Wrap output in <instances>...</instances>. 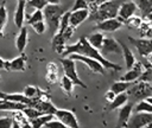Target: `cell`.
<instances>
[{"label":"cell","instance_id":"1","mask_svg":"<svg viewBox=\"0 0 152 128\" xmlns=\"http://www.w3.org/2000/svg\"><path fill=\"white\" fill-rule=\"evenodd\" d=\"M71 53H78V55H83V56H87V57H90V58H94L96 60H99L106 69L108 70H114V71H120L122 68L121 65L119 64H115L114 62H110L108 60L101 52L100 50L95 49L89 41H88V38L86 37H81L75 44H71V45H66L65 46V50L63 52V57H68L69 55Z\"/></svg>","mask_w":152,"mask_h":128},{"label":"cell","instance_id":"2","mask_svg":"<svg viewBox=\"0 0 152 128\" xmlns=\"http://www.w3.org/2000/svg\"><path fill=\"white\" fill-rule=\"evenodd\" d=\"M121 4H122V0H109V1H106V2L101 4L96 9L90 12L88 19L90 21L99 23V21H102L104 19L116 18L118 11H119V7H120Z\"/></svg>","mask_w":152,"mask_h":128},{"label":"cell","instance_id":"3","mask_svg":"<svg viewBox=\"0 0 152 128\" xmlns=\"http://www.w3.org/2000/svg\"><path fill=\"white\" fill-rule=\"evenodd\" d=\"M65 11H66L65 7L59 4H48L44 7V9H43L44 20H45L48 30L51 34H55L58 31L61 18Z\"/></svg>","mask_w":152,"mask_h":128},{"label":"cell","instance_id":"4","mask_svg":"<svg viewBox=\"0 0 152 128\" xmlns=\"http://www.w3.org/2000/svg\"><path fill=\"white\" fill-rule=\"evenodd\" d=\"M127 94L128 97L133 101L139 102L141 100H145L152 95V83L138 79V82H135L134 84L132 83L131 88L127 90Z\"/></svg>","mask_w":152,"mask_h":128},{"label":"cell","instance_id":"5","mask_svg":"<svg viewBox=\"0 0 152 128\" xmlns=\"http://www.w3.org/2000/svg\"><path fill=\"white\" fill-rule=\"evenodd\" d=\"M59 62H61V64H62L64 75H65L66 77H69L76 85L87 89V85H86V84L81 81V78L78 77V73H77V71H76V64H75V60L71 59L70 57H63Z\"/></svg>","mask_w":152,"mask_h":128},{"label":"cell","instance_id":"6","mask_svg":"<svg viewBox=\"0 0 152 128\" xmlns=\"http://www.w3.org/2000/svg\"><path fill=\"white\" fill-rule=\"evenodd\" d=\"M129 128H151L152 127V113L145 111H134L133 116H131L128 122Z\"/></svg>","mask_w":152,"mask_h":128},{"label":"cell","instance_id":"7","mask_svg":"<svg viewBox=\"0 0 152 128\" xmlns=\"http://www.w3.org/2000/svg\"><path fill=\"white\" fill-rule=\"evenodd\" d=\"M68 57H70L71 59H74L75 62H82L83 64H86L90 71L95 72V73H100V75H104V70L106 68L96 59L94 58H90V57H87V56H83V55H78V53H71L69 55Z\"/></svg>","mask_w":152,"mask_h":128},{"label":"cell","instance_id":"8","mask_svg":"<svg viewBox=\"0 0 152 128\" xmlns=\"http://www.w3.org/2000/svg\"><path fill=\"white\" fill-rule=\"evenodd\" d=\"M27 64V58L24 52H21L19 56L14 57L11 60H6L5 64V70L8 72H23L26 69Z\"/></svg>","mask_w":152,"mask_h":128},{"label":"cell","instance_id":"9","mask_svg":"<svg viewBox=\"0 0 152 128\" xmlns=\"http://www.w3.org/2000/svg\"><path fill=\"white\" fill-rule=\"evenodd\" d=\"M55 117L58 119L59 121H62L65 124V127H70V128H78L80 127L77 117L74 114V111H71V110L57 109L56 113H55Z\"/></svg>","mask_w":152,"mask_h":128},{"label":"cell","instance_id":"10","mask_svg":"<svg viewBox=\"0 0 152 128\" xmlns=\"http://www.w3.org/2000/svg\"><path fill=\"white\" fill-rule=\"evenodd\" d=\"M129 43L135 46V49L138 50L139 55L142 57H146L148 53L152 52V38H133V37H128Z\"/></svg>","mask_w":152,"mask_h":128},{"label":"cell","instance_id":"11","mask_svg":"<svg viewBox=\"0 0 152 128\" xmlns=\"http://www.w3.org/2000/svg\"><path fill=\"white\" fill-rule=\"evenodd\" d=\"M124 23L118 19V18H109V19H104L102 21L96 23L94 30L96 31H101V32H115L118 30H120L122 27Z\"/></svg>","mask_w":152,"mask_h":128},{"label":"cell","instance_id":"12","mask_svg":"<svg viewBox=\"0 0 152 128\" xmlns=\"http://www.w3.org/2000/svg\"><path fill=\"white\" fill-rule=\"evenodd\" d=\"M138 9V5L135 1H132V0H127V1H122V4L120 5L119 7V11H118V15L116 18L120 19L122 23L126 21L128 18H131L132 15L135 14Z\"/></svg>","mask_w":152,"mask_h":128},{"label":"cell","instance_id":"13","mask_svg":"<svg viewBox=\"0 0 152 128\" xmlns=\"http://www.w3.org/2000/svg\"><path fill=\"white\" fill-rule=\"evenodd\" d=\"M145 71V65L142 62H135L134 65L127 70V72L120 77L121 81H126V82H135L137 79L140 78V76L142 75V72Z\"/></svg>","mask_w":152,"mask_h":128},{"label":"cell","instance_id":"14","mask_svg":"<svg viewBox=\"0 0 152 128\" xmlns=\"http://www.w3.org/2000/svg\"><path fill=\"white\" fill-rule=\"evenodd\" d=\"M100 52L103 56H106L108 53H122L121 44L112 37H104V40H103V44H102Z\"/></svg>","mask_w":152,"mask_h":128},{"label":"cell","instance_id":"15","mask_svg":"<svg viewBox=\"0 0 152 128\" xmlns=\"http://www.w3.org/2000/svg\"><path fill=\"white\" fill-rule=\"evenodd\" d=\"M132 113H133V104L131 102H127L122 107H120L119 115H118V124H116V127L118 128H120V127H128V122H129V119L132 116Z\"/></svg>","mask_w":152,"mask_h":128},{"label":"cell","instance_id":"16","mask_svg":"<svg viewBox=\"0 0 152 128\" xmlns=\"http://www.w3.org/2000/svg\"><path fill=\"white\" fill-rule=\"evenodd\" d=\"M89 9H76V11H71L70 12V18H69V23L72 27L77 28L83 21H86L89 18Z\"/></svg>","mask_w":152,"mask_h":128},{"label":"cell","instance_id":"17","mask_svg":"<svg viewBox=\"0 0 152 128\" xmlns=\"http://www.w3.org/2000/svg\"><path fill=\"white\" fill-rule=\"evenodd\" d=\"M25 9H26V0H18V4H17V8H15V12H14L13 20H14L15 26L19 27V28L23 27L24 20L26 19Z\"/></svg>","mask_w":152,"mask_h":128},{"label":"cell","instance_id":"18","mask_svg":"<svg viewBox=\"0 0 152 128\" xmlns=\"http://www.w3.org/2000/svg\"><path fill=\"white\" fill-rule=\"evenodd\" d=\"M51 46L55 52H57L58 55H63L64 50H65V46H66V40L63 36V33L61 32H56L52 37V40H51Z\"/></svg>","mask_w":152,"mask_h":128},{"label":"cell","instance_id":"19","mask_svg":"<svg viewBox=\"0 0 152 128\" xmlns=\"http://www.w3.org/2000/svg\"><path fill=\"white\" fill-rule=\"evenodd\" d=\"M33 107L37 108L42 114H53V115H55V113H56V110H57V108L51 103L50 100L43 98V97L38 98V101L36 102V104H34Z\"/></svg>","mask_w":152,"mask_h":128},{"label":"cell","instance_id":"20","mask_svg":"<svg viewBox=\"0 0 152 128\" xmlns=\"http://www.w3.org/2000/svg\"><path fill=\"white\" fill-rule=\"evenodd\" d=\"M27 41H28V32H27V27L23 26L20 27V31L19 33L17 34V38H15V47L19 52H24L26 45H27Z\"/></svg>","mask_w":152,"mask_h":128},{"label":"cell","instance_id":"21","mask_svg":"<svg viewBox=\"0 0 152 128\" xmlns=\"http://www.w3.org/2000/svg\"><path fill=\"white\" fill-rule=\"evenodd\" d=\"M129 100L127 91L126 92H121V94H116V96L114 97V100L112 102L108 103L107 105V110H114V109H119L120 107H122L125 103H127Z\"/></svg>","mask_w":152,"mask_h":128},{"label":"cell","instance_id":"22","mask_svg":"<svg viewBox=\"0 0 152 128\" xmlns=\"http://www.w3.org/2000/svg\"><path fill=\"white\" fill-rule=\"evenodd\" d=\"M135 2L142 13V17L152 21V0H135Z\"/></svg>","mask_w":152,"mask_h":128},{"label":"cell","instance_id":"23","mask_svg":"<svg viewBox=\"0 0 152 128\" xmlns=\"http://www.w3.org/2000/svg\"><path fill=\"white\" fill-rule=\"evenodd\" d=\"M27 105L21 102L10 101V100H2L0 102V110H8V111H15V110H24Z\"/></svg>","mask_w":152,"mask_h":128},{"label":"cell","instance_id":"24","mask_svg":"<svg viewBox=\"0 0 152 128\" xmlns=\"http://www.w3.org/2000/svg\"><path fill=\"white\" fill-rule=\"evenodd\" d=\"M55 117L53 114H40L39 116L34 117V119H31L28 120L30 121V126L31 127H34V128H40V127H44L50 120H52Z\"/></svg>","mask_w":152,"mask_h":128},{"label":"cell","instance_id":"25","mask_svg":"<svg viewBox=\"0 0 152 128\" xmlns=\"http://www.w3.org/2000/svg\"><path fill=\"white\" fill-rule=\"evenodd\" d=\"M120 44H121V43H120ZM121 49H122V56H124L125 65H126V69L128 70V69H131V68L134 65V63H135L137 60H135V57H134L132 50H131L127 45L121 44Z\"/></svg>","mask_w":152,"mask_h":128},{"label":"cell","instance_id":"26","mask_svg":"<svg viewBox=\"0 0 152 128\" xmlns=\"http://www.w3.org/2000/svg\"><path fill=\"white\" fill-rule=\"evenodd\" d=\"M104 37H106V36L103 34V32L97 31V32H95V33H91V34L88 37V41H89L95 49L101 50L102 44H103V40H104Z\"/></svg>","mask_w":152,"mask_h":128},{"label":"cell","instance_id":"27","mask_svg":"<svg viewBox=\"0 0 152 128\" xmlns=\"http://www.w3.org/2000/svg\"><path fill=\"white\" fill-rule=\"evenodd\" d=\"M8 20V12L6 8V2H2L0 5V38L5 36V27Z\"/></svg>","mask_w":152,"mask_h":128},{"label":"cell","instance_id":"28","mask_svg":"<svg viewBox=\"0 0 152 128\" xmlns=\"http://www.w3.org/2000/svg\"><path fill=\"white\" fill-rule=\"evenodd\" d=\"M74 85H75V83H74L69 77H66L65 75H64V76L61 78V81H59V87H61V89L63 90V92H64L66 96H71V95H72Z\"/></svg>","mask_w":152,"mask_h":128},{"label":"cell","instance_id":"29","mask_svg":"<svg viewBox=\"0 0 152 128\" xmlns=\"http://www.w3.org/2000/svg\"><path fill=\"white\" fill-rule=\"evenodd\" d=\"M23 94H24L25 96L30 97V98H37V97L40 98V97H43V96L45 95L39 88H37V87H34V85H26V87L24 88Z\"/></svg>","mask_w":152,"mask_h":128},{"label":"cell","instance_id":"30","mask_svg":"<svg viewBox=\"0 0 152 128\" xmlns=\"http://www.w3.org/2000/svg\"><path fill=\"white\" fill-rule=\"evenodd\" d=\"M132 85V82H126V81H118L114 82L110 87V90H113L115 94H121V92H126Z\"/></svg>","mask_w":152,"mask_h":128},{"label":"cell","instance_id":"31","mask_svg":"<svg viewBox=\"0 0 152 128\" xmlns=\"http://www.w3.org/2000/svg\"><path fill=\"white\" fill-rule=\"evenodd\" d=\"M26 20H27V24H28V25H31V24H33V23H37V21L44 20L43 9H34L30 15L26 14Z\"/></svg>","mask_w":152,"mask_h":128},{"label":"cell","instance_id":"32","mask_svg":"<svg viewBox=\"0 0 152 128\" xmlns=\"http://www.w3.org/2000/svg\"><path fill=\"white\" fill-rule=\"evenodd\" d=\"M134 111H145V113H152V104L147 102L146 100H141L137 103V105L133 109Z\"/></svg>","mask_w":152,"mask_h":128},{"label":"cell","instance_id":"33","mask_svg":"<svg viewBox=\"0 0 152 128\" xmlns=\"http://www.w3.org/2000/svg\"><path fill=\"white\" fill-rule=\"evenodd\" d=\"M48 4V0H27L26 7H32L34 9H44Z\"/></svg>","mask_w":152,"mask_h":128},{"label":"cell","instance_id":"34","mask_svg":"<svg viewBox=\"0 0 152 128\" xmlns=\"http://www.w3.org/2000/svg\"><path fill=\"white\" fill-rule=\"evenodd\" d=\"M70 12H71V11H65V12L63 13V15H62V18H61V21H59V27H58V31H57V32H61V33H62V32L70 25V23H69Z\"/></svg>","mask_w":152,"mask_h":128},{"label":"cell","instance_id":"35","mask_svg":"<svg viewBox=\"0 0 152 128\" xmlns=\"http://www.w3.org/2000/svg\"><path fill=\"white\" fill-rule=\"evenodd\" d=\"M127 25H128V27H131V28H139L140 26H141V24H142V19L140 18V17H138V15H132L131 18H128L126 21H125Z\"/></svg>","mask_w":152,"mask_h":128},{"label":"cell","instance_id":"36","mask_svg":"<svg viewBox=\"0 0 152 128\" xmlns=\"http://www.w3.org/2000/svg\"><path fill=\"white\" fill-rule=\"evenodd\" d=\"M31 27L33 28V31L37 33V34H43L45 31H46V23L45 20H42V21H37V23H33L31 24Z\"/></svg>","mask_w":152,"mask_h":128},{"label":"cell","instance_id":"37","mask_svg":"<svg viewBox=\"0 0 152 128\" xmlns=\"http://www.w3.org/2000/svg\"><path fill=\"white\" fill-rule=\"evenodd\" d=\"M88 9L89 8V1L88 0H76L71 11H76V9Z\"/></svg>","mask_w":152,"mask_h":128},{"label":"cell","instance_id":"38","mask_svg":"<svg viewBox=\"0 0 152 128\" xmlns=\"http://www.w3.org/2000/svg\"><path fill=\"white\" fill-rule=\"evenodd\" d=\"M13 124L12 116H2L0 117V128H11Z\"/></svg>","mask_w":152,"mask_h":128},{"label":"cell","instance_id":"39","mask_svg":"<svg viewBox=\"0 0 152 128\" xmlns=\"http://www.w3.org/2000/svg\"><path fill=\"white\" fill-rule=\"evenodd\" d=\"M139 79L152 83V66H146L145 68V71L142 72V75L140 76Z\"/></svg>","mask_w":152,"mask_h":128},{"label":"cell","instance_id":"40","mask_svg":"<svg viewBox=\"0 0 152 128\" xmlns=\"http://www.w3.org/2000/svg\"><path fill=\"white\" fill-rule=\"evenodd\" d=\"M45 128H53V127H59V128H64L65 127V124L62 122V121H59L58 119H56V117H53L52 120H50L45 126H44Z\"/></svg>","mask_w":152,"mask_h":128},{"label":"cell","instance_id":"41","mask_svg":"<svg viewBox=\"0 0 152 128\" xmlns=\"http://www.w3.org/2000/svg\"><path fill=\"white\" fill-rule=\"evenodd\" d=\"M46 79H48V82L51 83V84L56 83L57 79H58V71H48V73H46Z\"/></svg>","mask_w":152,"mask_h":128},{"label":"cell","instance_id":"42","mask_svg":"<svg viewBox=\"0 0 152 128\" xmlns=\"http://www.w3.org/2000/svg\"><path fill=\"white\" fill-rule=\"evenodd\" d=\"M89 1V12H93L94 9H96L101 4L106 2V1H109V0H88Z\"/></svg>","mask_w":152,"mask_h":128},{"label":"cell","instance_id":"43","mask_svg":"<svg viewBox=\"0 0 152 128\" xmlns=\"http://www.w3.org/2000/svg\"><path fill=\"white\" fill-rule=\"evenodd\" d=\"M75 30H76L75 27H72L71 25H69V26H68V27H66V28H65V30H64V31L62 32L66 41H68V40H69V39H70L71 37H72V34H74V32H75Z\"/></svg>","mask_w":152,"mask_h":128},{"label":"cell","instance_id":"44","mask_svg":"<svg viewBox=\"0 0 152 128\" xmlns=\"http://www.w3.org/2000/svg\"><path fill=\"white\" fill-rule=\"evenodd\" d=\"M115 96H116V94H115L113 90H110V89H109V90L104 94V100L109 103V102H112V101L114 100V97H115Z\"/></svg>","mask_w":152,"mask_h":128},{"label":"cell","instance_id":"45","mask_svg":"<svg viewBox=\"0 0 152 128\" xmlns=\"http://www.w3.org/2000/svg\"><path fill=\"white\" fill-rule=\"evenodd\" d=\"M145 58H146V62L144 63L145 68H146V66H152V52H151V53H148Z\"/></svg>","mask_w":152,"mask_h":128},{"label":"cell","instance_id":"46","mask_svg":"<svg viewBox=\"0 0 152 128\" xmlns=\"http://www.w3.org/2000/svg\"><path fill=\"white\" fill-rule=\"evenodd\" d=\"M5 64H6V59L0 57V69H5Z\"/></svg>","mask_w":152,"mask_h":128},{"label":"cell","instance_id":"47","mask_svg":"<svg viewBox=\"0 0 152 128\" xmlns=\"http://www.w3.org/2000/svg\"><path fill=\"white\" fill-rule=\"evenodd\" d=\"M48 2L49 4H59L61 0H48Z\"/></svg>","mask_w":152,"mask_h":128},{"label":"cell","instance_id":"48","mask_svg":"<svg viewBox=\"0 0 152 128\" xmlns=\"http://www.w3.org/2000/svg\"><path fill=\"white\" fill-rule=\"evenodd\" d=\"M145 100H146L147 102H150V103L152 104V95H151V96H148V97H147V98H145Z\"/></svg>","mask_w":152,"mask_h":128},{"label":"cell","instance_id":"49","mask_svg":"<svg viewBox=\"0 0 152 128\" xmlns=\"http://www.w3.org/2000/svg\"><path fill=\"white\" fill-rule=\"evenodd\" d=\"M0 82H1V76H0Z\"/></svg>","mask_w":152,"mask_h":128},{"label":"cell","instance_id":"50","mask_svg":"<svg viewBox=\"0 0 152 128\" xmlns=\"http://www.w3.org/2000/svg\"><path fill=\"white\" fill-rule=\"evenodd\" d=\"M1 101H2V98H0V102H1Z\"/></svg>","mask_w":152,"mask_h":128},{"label":"cell","instance_id":"51","mask_svg":"<svg viewBox=\"0 0 152 128\" xmlns=\"http://www.w3.org/2000/svg\"><path fill=\"white\" fill-rule=\"evenodd\" d=\"M0 95H1V91H0Z\"/></svg>","mask_w":152,"mask_h":128},{"label":"cell","instance_id":"52","mask_svg":"<svg viewBox=\"0 0 152 128\" xmlns=\"http://www.w3.org/2000/svg\"><path fill=\"white\" fill-rule=\"evenodd\" d=\"M26 1H27V0H26Z\"/></svg>","mask_w":152,"mask_h":128}]
</instances>
